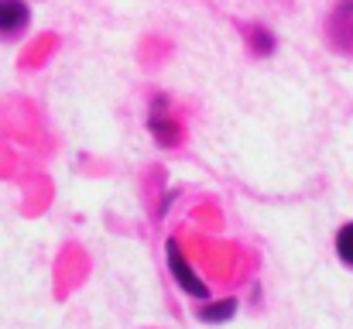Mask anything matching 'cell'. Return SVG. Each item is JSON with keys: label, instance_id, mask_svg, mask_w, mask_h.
Returning a JSON list of instances; mask_svg holds the SVG:
<instances>
[{"label": "cell", "instance_id": "6da1fadb", "mask_svg": "<svg viewBox=\"0 0 353 329\" xmlns=\"http://www.w3.org/2000/svg\"><path fill=\"white\" fill-rule=\"evenodd\" d=\"M165 254H168V268H172L175 281L182 285V292H185V295H192V299H206V295H210V288H206V281L189 268V261L182 257V247H179L175 240H168V243H165Z\"/></svg>", "mask_w": 353, "mask_h": 329}, {"label": "cell", "instance_id": "3957f363", "mask_svg": "<svg viewBox=\"0 0 353 329\" xmlns=\"http://www.w3.org/2000/svg\"><path fill=\"white\" fill-rule=\"evenodd\" d=\"M330 34H333V41H336L340 48L353 52V0H343V3L333 10V17H330Z\"/></svg>", "mask_w": 353, "mask_h": 329}, {"label": "cell", "instance_id": "5b68a950", "mask_svg": "<svg viewBox=\"0 0 353 329\" xmlns=\"http://www.w3.org/2000/svg\"><path fill=\"white\" fill-rule=\"evenodd\" d=\"M336 254H340V261L353 268V223H347L340 233H336Z\"/></svg>", "mask_w": 353, "mask_h": 329}, {"label": "cell", "instance_id": "8992f818", "mask_svg": "<svg viewBox=\"0 0 353 329\" xmlns=\"http://www.w3.org/2000/svg\"><path fill=\"white\" fill-rule=\"evenodd\" d=\"M250 45H254V52L268 55V52H271V45H274V38H271L264 28H254V34H250Z\"/></svg>", "mask_w": 353, "mask_h": 329}, {"label": "cell", "instance_id": "277c9868", "mask_svg": "<svg viewBox=\"0 0 353 329\" xmlns=\"http://www.w3.org/2000/svg\"><path fill=\"white\" fill-rule=\"evenodd\" d=\"M236 312V302L234 299H223V302H216V306H203L199 309V319L203 323H223V319H230Z\"/></svg>", "mask_w": 353, "mask_h": 329}, {"label": "cell", "instance_id": "7a4b0ae2", "mask_svg": "<svg viewBox=\"0 0 353 329\" xmlns=\"http://www.w3.org/2000/svg\"><path fill=\"white\" fill-rule=\"evenodd\" d=\"M28 3L24 0H0V38H17L28 28Z\"/></svg>", "mask_w": 353, "mask_h": 329}]
</instances>
